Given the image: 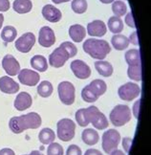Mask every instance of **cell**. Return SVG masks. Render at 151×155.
Returning <instances> with one entry per match:
<instances>
[{"instance_id":"45","label":"cell","mask_w":151,"mask_h":155,"mask_svg":"<svg viewBox=\"0 0 151 155\" xmlns=\"http://www.w3.org/2000/svg\"><path fill=\"white\" fill-rule=\"evenodd\" d=\"M52 1L55 4H61L64 2H68V1H70V0H52Z\"/></svg>"},{"instance_id":"21","label":"cell","mask_w":151,"mask_h":155,"mask_svg":"<svg viewBox=\"0 0 151 155\" xmlns=\"http://www.w3.org/2000/svg\"><path fill=\"white\" fill-rule=\"evenodd\" d=\"M81 138L84 144L88 146H94L100 140V136L98 131H96L93 128H86L82 131Z\"/></svg>"},{"instance_id":"32","label":"cell","mask_w":151,"mask_h":155,"mask_svg":"<svg viewBox=\"0 0 151 155\" xmlns=\"http://www.w3.org/2000/svg\"><path fill=\"white\" fill-rule=\"evenodd\" d=\"M112 11L115 15V16H123L125 15L127 7L123 1H114L112 4Z\"/></svg>"},{"instance_id":"9","label":"cell","mask_w":151,"mask_h":155,"mask_svg":"<svg viewBox=\"0 0 151 155\" xmlns=\"http://www.w3.org/2000/svg\"><path fill=\"white\" fill-rule=\"evenodd\" d=\"M119 97L123 101L131 102L138 98L141 94V88L134 82H127L122 85L118 90Z\"/></svg>"},{"instance_id":"29","label":"cell","mask_w":151,"mask_h":155,"mask_svg":"<svg viewBox=\"0 0 151 155\" xmlns=\"http://www.w3.org/2000/svg\"><path fill=\"white\" fill-rule=\"evenodd\" d=\"M53 85L50 81H43L38 85V94L42 98H48L53 94Z\"/></svg>"},{"instance_id":"15","label":"cell","mask_w":151,"mask_h":155,"mask_svg":"<svg viewBox=\"0 0 151 155\" xmlns=\"http://www.w3.org/2000/svg\"><path fill=\"white\" fill-rule=\"evenodd\" d=\"M2 67L9 76H16L20 72V64L11 55H6L2 59Z\"/></svg>"},{"instance_id":"19","label":"cell","mask_w":151,"mask_h":155,"mask_svg":"<svg viewBox=\"0 0 151 155\" xmlns=\"http://www.w3.org/2000/svg\"><path fill=\"white\" fill-rule=\"evenodd\" d=\"M106 25L101 20H94L87 25L88 35L91 37H103L106 34Z\"/></svg>"},{"instance_id":"36","label":"cell","mask_w":151,"mask_h":155,"mask_svg":"<svg viewBox=\"0 0 151 155\" xmlns=\"http://www.w3.org/2000/svg\"><path fill=\"white\" fill-rule=\"evenodd\" d=\"M81 150L80 147L77 145H71L68 147L67 150H66V155H81Z\"/></svg>"},{"instance_id":"2","label":"cell","mask_w":151,"mask_h":155,"mask_svg":"<svg viewBox=\"0 0 151 155\" xmlns=\"http://www.w3.org/2000/svg\"><path fill=\"white\" fill-rule=\"evenodd\" d=\"M42 124L41 117L37 112H30L26 115L13 117L10 120V129L15 134H20L27 129H37Z\"/></svg>"},{"instance_id":"26","label":"cell","mask_w":151,"mask_h":155,"mask_svg":"<svg viewBox=\"0 0 151 155\" xmlns=\"http://www.w3.org/2000/svg\"><path fill=\"white\" fill-rule=\"evenodd\" d=\"M56 139V134L51 128H43L38 134V140L43 145H50Z\"/></svg>"},{"instance_id":"37","label":"cell","mask_w":151,"mask_h":155,"mask_svg":"<svg viewBox=\"0 0 151 155\" xmlns=\"http://www.w3.org/2000/svg\"><path fill=\"white\" fill-rule=\"evenodd\" d=\"M131 145H132V138H129V137H125V138H123V150H125L126 153L129 152Z\"/></svg>"},{"instance_id":"23","label":"cell","mask_w":151,"mask_h":155,"mask_svg":"<svg viewBox=\"0 0 151 155\" xmlns=\"http://www.w3.org/2000/svg\"><path fill=\"white\" fill-rule=\"evenodd\" d=\"M111 42H112V45L114 48L119 51H123V50L126 49L129 45L128 38H126L125 35H120V34H117L114 35L111 39Z\"/></svg>"},{"instance_id":"44","label":"cell","mask_w":151,"mask_h":155,"mask_svg":"<svg viewBox=\"0 0 151 155\" xmlns=\"http://www.w3.org/2000/svg\"><path fill=\"white\" fill-rule=\"evenodd\" d=\"M110 155H125L122 150H114L113 152L110 153Z\"/></svg>"},{"instance_id":"17","label":"cell","mask_w":151,"mask_h":155,"mask_svg":"<svg viewBox=\"0 0 151 155\" xmlns=\"http://www.w3.org/2000/svg\"><path fill=\"white\" fill-rule=\"evenodd\" d=\"M33 104V99L32 96L27 92H21L16 96L14 106L16 110L18 111H24L30 107Z\"/></svg>"},{"instance_id":"39","label":"cell","mask_w":151,"mask_h":155,"mask_svg":"<svg viewBox=\"0 0 151 155\" xmlns=\"http://www.w3.org/2000/svg\"><path fill=\"white\" fill-rule=\"evenodd\" d=\"M10 9L9 0H0V12H7Z\"/></svg>"},{"instance_id":"35","label":"cell","mask_w":151,"mask_h":155,"mask_svg":"<svg viewBox=\"0 0 151 155\" xmlns=\"http://www.w3.org/2000/svg\"><path fill=\"white\" fill-rule=\"evenodd\" d=\"M60 45L63 46L64 48L68 51V53L70 54V58H73V57H75L77 55V47L73 43L69 42V41H66V42H63V43H61Z\"/></svg>"},{"instance_id":"12","label":"cell","mask_w":151,"mask_h":155,"mask_svg":"<svg viewBox=\"0 0 151 155\" xmlns=\"http://www.w3.org/2000/svg\"><path fill=\"white\" fill-rule=\"evenodd\" d=\"M71 69L74 75L80 80H86L91 75L90 67L80 59H76L73 62H71Z\"/></svg>"},{"instance_id":"5","label":"cell","mask_w":151,"mask_h":155,"mask_svg":"<svg viewBox=\"0 0 151 155\" xmlns=\"http://www.w3.org/2000/svg\"><path fill=\"white\" fill-rule=\"evenodd\" d=\"M109 118L113 126L117 127H123L124 124H126L131 120L132 118L131 109L127 105L118 104L110 112Z\"/></svg>"},{"instance_id":"38","label":"cell","mask_w":151,"mask_h":155,"mask_svg":"<svg viewBox=\"0 0 151 155\" xmlns=\"http://www.w3.org/2000/svg\"><path fill=\"white\" fill-rule=\"evenodd\" d=\"M125 23L127 24L129 27L131 28H136V25H135V22H134V19H133V15H132V12L127 14V15L125 16Z\"/></svg>"},{"instance_id":"42","label":"cell","mask_w":151,"mask_h":155,"mask_svg":"<svg viewBox=\"0 0 151 155\" xmlns=\"http://www.w3.org/2000/svg\"><path fill=\"white\" fill-rule=\"evenodd\" d=\"M129 40V42L133 43L134 45H138L139 44V41H138V38H137V32H134L131 35H130V38H128Z\"/></svg>"},{"instance_id":"25","label":"cell","mask_w":151,"mask_h":155,"mask_svg":"<svg viewBox=\"0 0 151 155\" xmlns=\"http://www.w3.org/2000/svg\"><path fill=\"white\" fill-rule=\"evenodd\" d=\"M95 68L102 77H110L113 74V66L108 61H99L95 62Z\"/></svg>"},{"instance_id":"33","label":"cell","mask_w":151,"mask_h":155,"mask_svg":"<svg viewBox=\"0 0 151 155\" xmlns=\"http://www.w3.org/2000/svg\"><path fill=\"white\" fill-rule=\"evenodd\" d=\"M72 9L76 14H83L87 10L86 0H73L72 1Z\"/></svg>"},{"instance_id":"22","label":"cell","mask_w":151,"mask_h":155,"mask_svg":"<svg viewBox=\"0 0 151 155\" xmlns=\"http://www.w3.org/2000/svg\"><path fill=\"white\" fill-rule=\"evenodd\" d=\"M13 8L17 14H27L33 9L31 0H15Z\"/></svg>"},{"instance_id":"30","label":"cell","mask_w":151,"mask_h":155,"mask_svg":"<svg viewBox=\"0 0 151 155\" xmlns=\"http://www.w3.org/2000/svg\"><path fill=\"white\" fill-rule=\"evenodd\" d=\"M16 29L13 26H6L1 32V38L5 42H13L16 38Z\"/></svg>"},{"instance_id":"7","label":"cell","mask_w":151,"mask_h":155,"mask_svg":"<svg viewBox=\"0 0 151 155\" xmlns=\"http://www.w3.org/2000/svg\"><path fill=\"white\" fill-rule=\"evenodd\" d=\"M120 142V134L116 129H108L102 135L101 146L105 153L110 154L114 150H118L119 144Z\"/></svg>"},{"instance_id":"1","label":"cell","mask_w":151,"mask_h":155,"mask_svg":"<svg viewBox=\"0 0 151 155\" xmlns=\"http://www.w3.org/2000/svg\"><path fill=\"white\" fill-rule=\"evenodd\" d=\"M76 121L81 127H85L89 124H92L96 129L100 130L107 128L109 124L105 115L94 105L89 106L87 108L78 109L76 112Z\"/></svg>"},{"instance_id":"8","label":"cell","mask_w":151,"mask_h":155,"mask_svg":"<svg viewBox=\"0 0 151 155\" xmlns=\"http://www.w3.org/2000/svg\"><path fill=\"white\" fill-rule=\"evenodd\" d=\"M59 100L65 105H72L75 103L76 89L70 81H62L57 86Z\"/></svg>"},{"instance_id":"6","label":"cell","mask_w":151,"mask_h":155,"mask_svg":"<svg viewBox=\"0 0 151 155\" xmlns=\"http://www.w3.org/2000/svg\"><path fill=\"white\" fill-rule=\"evenodd\" d=\"M57 137L63 142H69L74 139L76 133V124L71 119H61L57 124Z\"/></svg>"},{"instance_id":"27","label":"cell","mask_w":151,"mask_h":155,"mask_svg":"<svg viewBox=\"0 0 151 155\" xmlns=\"http://www.w3.org/2000/svg\"><path fill=\"white\" fill-rule=\"evenodd\" d=\"M125 61L128 66H135L141 64V55L140 51L137 49H131L125 53Z\"/></svg>"},{"instance_id":"3","label":"cell","mask_w":151,"mask_h":155,"mask_svg":"<svg viewBox=\"0 0 151 155\" xmlns=\"http://www.w3.org/2000/svg\"><path fill=\"white\" fill-rule=\"evenodd\" d=\"M83 50L91 58L101 61L106 58V56L110 53L111 47L108 44L107 41L102 39H86L83 43Z\"/></svg>"},{"instance_id":"41","label":"cell","mask_w":151,"mask_h":155,"mask_svg":"<svg viewBox=\"0 0 151 155\" xmlns=\"http://www.w3.org/2000/svg\"><path fill=\"white\" fill-rule=\"evenodd\" d=\"M84 155H103L100 150H95V148H89L85 151Z\"/></svg>"},{"instance_id":"4","label":"cell","mask_w":151,"mask_h":155,"mask_svg":"<svg viewBox=\"0 0 151 155\" xmlns=\"http://www.w3.org/2000/svg\"><path fill=\"white\" fill-rule=\"evenodd\" d=\"M107 90L106 83L102 80H94L81 91V98L86 103H95Z\"/></svg>"},{"instance_id":"46","label":"cell","mask_w":151,"mask_h":155,"mask_svg":"<svg viewBox=\"0 0 151 155\" xmlns=\"http://www.w3.org/2000/svg\"><path fill=\"white\" fill-rule=\"evenodd\" d=\"M28 155H44V154H42V153H41V152H39L38 150H33L31 153L28 154Z\"/></svg>"},{"instance_id":"34","label":"cell","mask_w":151,"mask_h":155,"mask_svg":"<svg viewBox=\"0 0 151 155\" xmlns=\"http://www.w3.org/2000/svg\"><path fill=\"white\" fill-rule=\"evenodd\" d=\"M63 147L57 143H51L47 148V155H63Z\"/></svg>"},{"instance_id":"20","label":"cell","mask_w":151,"mask_h":155,"mask_svg":"<svg viewBox=\"0 0 151 155\" xmlns=\"http://www.w3.org/2000/svg\"><path fill=\"white\" fill-rule=\"evenodd\" d=\"M69 35L75 42H81L86 35L85 28L80 24L72 25L69 28Z\"/></svg>"},{"instance_id":"24","label":"cell","mask_w":151,"mask_h":155,"mask_svg":"<svg viewBox=\"0 0 151 155\" xmlns=\"http://www.w3.org/2000/svg\"><path fill=\"white\" fill-rule=\"evenodd\" d=\"M31 65L34 70L38 71V72H45L48 69L47 59L41 55H37L33 57L31 59Z\"/></svg>"},{"instance_id":"18","label":"cell","mask_w":151,"mask_h":155,"mask_svg":"<svg viewBox=\"0 0 151 155\" xmlns=\"http://www.w3.org/2000/svg\"><path fill=\"white\" fill-rule=\"evenodd\" d=\"M42 15L44 16V18L48 20L49 22L55 23L58 22L61 19V12H60L57 8H56L53 5H45L43 9H42Z\"/></svg>"},{"instance_id":"10","label":"cell","mask_w":151,"mask_h":155,"mask_svg":"<svg viewBox=\"0 0 151 155\" xmlns=\"http://www.w3.org/2000/svg\"><path fill=\"white\" fill-rule=\"evenodd\" d=\"M70 58V54L63 46L60 45L58 48L55 49L49 57L50 65L55 68H60Z\"/></svg>"},{"instance_id":"16","label":"cell","mask_w":151,"mask_h":155,"mask_svg":"<svg viewBox=\"0 0 151 155\" xmlns=\"http://www.w3.org/2000/svg\"><path fill=\"white\" fill-rule=\"evenodd\" d=\"M0 91L5 94H15L19 91V84L8 76L1 77L0 78Z\"/></svg>"},{"instance_id":"28","label":"cell","mask_w":151,"mask_h":155,"mask_svg":"<svg viewBox=\"0 0 151 155\" xmlns=\"http://www.w3.org/2000/svg\"><path fill=\"white\" fill-rule=\"evenodd\" d=\"M108 28L110 32L117 35L123 30V21L118 16H111L108 20Z\"/></svg>"},{"instance_id":"47","label":"cell","mask_w":151,"mask_h":155,"mask_svg":"<svg viewBox=\"0 0 151 155\" xmlns=\"http://www.w3.org/2000/svg\"><path fill=\"white\" fill-rule=\"evenodd\" d=\"M3 21H4V15L2 14H0V29H1L3 25Z\"/></svg>"},{"instance_id":"40","label":"cell","mask_w":151,"mask_h":155,"mask_svg":"<svg viewBox=\"0 0 151 155\" xmlns=\"http://www.w3.org/2000/svg\"><path fill=\"white\" fill-rule=\"evenodd\" d=\"M140 104H141V101L139 100L135 103L134 106H133V115L135 116L136 119H139V112H140Z\"/></svg>"},{"instance_id":"14","label":"cell","mask_w":151,"mask_h":155,"mask_svg":"<svg viewBox=\"0 0 151 155\" xmlns=\"http://www.w3.org/2000/svg\"><path fill=\"white\" fill-rule=\"evenodd\" d=\"M38 42L42 47L45 48H49L52 45L55 44L56 42V35L55 32L53 30L48 27L44 26L39 30L38 34Z\"/></svg>"},{"instance_id":"13","label":"cell","mask_w":151,"mask_h":155,"mask_svg":"<svg viewBox=\"0 0 151 155\" xmlns=\"http://www.w3.org/2000/svg\"><path fill=\"white\" fill-rule=\"evenodd\" d=\"M18 80L24 85L27 86H34L39 82L40 77L38 72L30 69L20 70L18 73Z\"/></svg>"},{"instance_id":"31","label":"cell","mask_w":151,"mask_h":155,"mask_svg":"<svg viewBox=\"0 0 151 155\" xmlns=\"http://www.w3.org/2000/svg\"><path fill=\"white\" fill-rule=\"evenodd\" d=\"M127 75L131 80L135 81H142V65H135V66H128Z\"/></svg>"},{"instance_id":"43","label":"cell","mask_w":151,"mask_h":155,"mask_svg":"<svg viewBox=\"0 0 151 155\" xmlns=\"http://www.w3.org/2000/svg\"><path fill=\"white\" fill-rule=\"evenodd\" d=\"M0 155H15V153L11 148H2L0 150Z\"/></svg>"},{"instance_id":"48","label":"cell","mask_w":151,"mask_h":155,"mask_svg":"<svg viewBox=\"0 0 151 155\" xmlns=\"http://www.w3.org/2000/svg\"><path fill=\"white\" fill-rule=\"evenodd\" d=\"M100 1L101 3H103V4H109V3L114 2V0H100Z\"/></svg>"},{"instance_id":"11","label":"cell","mask_w":151,"mask_h":155,"mask_svg":"<svg viewBox=\"0 0 151 155\" xmlns=\"http://www.w3.org/2000/svg\"><path fill=\"white\" fill-rule=\"evenodd\" d=\"M35 43V37L33 33H25L15 41V48L21 53H29Z\"/></svg>"}]
</instances>
